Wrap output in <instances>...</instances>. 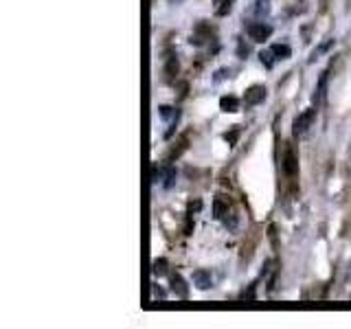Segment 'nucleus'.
I'll return each mask as SVG.
<instances>
[{"label": "nucleus", "mask_w": 351, "mask_h": 329, "mask_svg": "<svg viewBox=\"0 0 351 329\" xmlns=\"http://www.w3.org/2000/svg\"><path fill=\"white\" fill-rule=\"evenodd\" d=\"M314 119H316V110L314 108L303 110V112L296 117V121H294V136H303L305 132L312 127Z\"/></svg>", "instance_id": "f257e3e1"}, {"label": "nucleus", "mask_w": 351, "mask_h": 329, "mask_svg": "<svg viewBox=\"0 0 351 329\" xmlns=\"http://www.w3.org/2000/svg\"><path fill=\"white\" fill-rule=\"evenodd\" d=\"M246 31H248V38L252 42H263L272 36V27L266 25V22H252V25H248Z\"/></svg>", "instance_id": "f03ea898"}, {"label": "nucleus", "mask_w": 351, "mask_h": 329, "mask_svg": "<svg viewBox=\"0 0 351 329\" xmlns=\"http://www.w3.org/2000/svg\"><path fill=\"white\" fill-rule=\"evenodd\" d=\"M266 95H268V90L263 86H250L248 90H246V95H244V103L248 108L259 106V103L266 101Z\"/></svg>", "instance_id": "7ed1b4c3"}, {"label": "nucleus", "mask_w": 351, "mask_h": 329, "mask_svg": "<svg viewBox=\"0 0 351 329\" xmlns=\"http://www.w3.org/2000/svg\"><path fill=\"white\" fill-rule=\"evenodd\" d=\"M283 171H285V175H290V178H294V175L299 173V160H296L294 151L290 147L283 154Z\"/></svg>", "instance_id": "20e7f679"}, {"label": "nucleus", "mask_w": 351, "mask_h": 329, "mask_svg": "<svg viewBox=\"0 0 351 329\" xmlns=\"http://www.w3.org/2000/svg\"><path fill=\"white\" fill-rule=\"evenodd\" d=\"M191 281H193V285L197 290H208L213 285V277H211V272L208 270H195L193 272V277H191Z\"/></svg>", "instance_id": "39448f33"}, {"label": "nucleus", "mask_w": 351, "mask_h": 329, "mask_svg": "<svg viewBox=\"0 0 351 329\" xmlns=\"http://www.w3.org/2000/svg\"><path fill=\"white\" fill-rule=\"evenodd\" d=\"M178 58H176L173 51H167V58H165V75H167V80H173L176 75H178Z\"/></svg>", "instance_id": "423d86ee"}, {"label": "nucleus", "mask_w": 351, "mask_h": 329, "mask_svg": "<svg viewBox=\"0 0 351 329\" xmlns=\"http://www.w3.org/2000/svg\"><path fill=\"white\" fill-rule=\"evenodd\" d=\"M219 108H222L224 112H237V110H239V99L233 97V95L222 97V99H219Z\"/></svg>", "instance_id": "0eeeda50"}, {"label": "nucleus", "mask_w": 351, "mask_h": 329, "mask_svg": "<svg viewBox=\"0 0 351 329\" xmlns=\"http://www.w3.org/2000/svg\"><path fill=\"white\" fill-rule=\"evenodd\" d=\"M270 51L274 55V60H288L292 55V49L288 47V44H272Z\"/></svg>", "instance_id": "6e6552de"}, {"label": "nucleus", "mask_w": 351, "mask_h": 329, "mask_svg": "<svg viewBox=\"0 0 351 329\" xmlns=\"http://www.w3.org/2000/svg\"><path fill=\"white\" fill-rule=\"evenodd\" d=\"M213 215L219 219V217H224V215H228V204H224V200H222V195H217L215 197V202H213Z\"/></svg>", "instance_id": "1a4fd4ad"}, {"label": "nucleus", "mask_w": 351, "mask_h": 329, "mask_svg": "<svg viewBox=\"0 0 351 329\" xmlns=\"http://www.w3.org/2000/svg\"><path fill=\"white\" fill-rule=\"evenodd\" d=\"M252 14H255L257 18H263L270 14V3L268 0H257L255 7H252Z\"/></svg>", "instance_id": "9d476101"}, {"label": "nucleus", "mask_w": 351, "mask_h": 329, "mask_svg": "<svg viewBox=\"0 0 351 329\" xmlns=\"http://www.w3.org/2000/svg\"><path fill=\"white\" fill-rule=\"evenodd\" d=\"M171 288H173L176 292H178V296H182V299H184L186 294H189V290L184 288V281H182L180 274H176V277H171Z\"/></svg>", "instance_id": "9b49d317"}, {"label": "nucleus", "mask_w": 351, "mask_h": 329, "mask_svg": "<svg viewBox=\"0 0 351 329\" xmlns=\"http://www.w3.org/2000/svg\"><path fill=\"white\" fill-rule=\"evenodd\" d=\"M158 117H160L162 121H167V119H171V117H178V112H176V108H171V106H160V108H158Z\"/></svg>", "instance_id": "f8f14e48"}, {"label": "nucleus", "mask_w": 351, "mask_h": 329, "mask_svg": "<svg viewBox=\"0 0 351 329\" xmlns=\"http://www.w3.org/2000/svg\"><path fill=\"white\" fill-rule=\"evenodd\" d=\"M215 3L219 5L215 11H217V16H226L228 11H230V7H233V0H215Z\"/></svg>", "instance_id": "ddd939ff"}, {"label": "nucleus", "mask_w": 351, "mask_h": 329, "mask_svg": "<svg viewBox=\"0 0 351 329\" xmlns=\"http://www.w3.org/2000/svg\"><path fill=\"white\" fill-rule=\"evenodd\" d=\"M165 266H167V261L156 259V261H154V274H156V277H162V274L167 272V268H165Z\"/></svg>", "instance_id": "4468645a"}, {"label": "nucleus", "mask_w": 351, "mask_h": 329, "mask_svg": "<svg viewBox=\"0 0 351 329\" xmlns=\"http://www.w3.org/2000/svg\"><path fill=\"white\" fill-rule=\"evenodd\" d=\"M332 44H334V40H327V42H323L321 47H318V49H316V51L312 53V62H314V60H318V58H321V55H323V53H325V51H327L329 47H332Z\"/></svg>", "instance_id": "2eb2a0df"}, {"label": "nucleus", "mask_w": 351, "mask_h": 329, "mask_svg": "<svg viewBox=\"0 0 351 329\" xmlns=\"http://www.w3.org/2000/svg\"><path fill=\"white\" fill-rule=\"evenodd\" d=\"M272 58H274L272 51H261V53H259V60H261V64H266L268 69H270V66L274 64V60H272Z\"/></svg>", "instance_id": "dca6fc26"}, {"label": "nucleus", "mask_w": 351, "mask_h": 329, "mask_svg": "<svg viewBox=\"0 0 351 329\" xmlns=\"http://www.w3.org/2000/svg\"><path fill=\"white\" fill-rule=\"evenodd\" d=\"M351 279V261H349V266H347V281Z\"/></svg>", "instance_id": "f3484780"}]
</instances>
